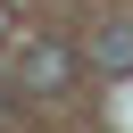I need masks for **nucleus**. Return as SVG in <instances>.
Segmentation results:
<instances>
[{
    "instance_id": "nucleus-2",
    "label": "nucleus",
    "mask_w": 133,
    "mask_h": 133,
    "mask_svg": "<svg viewBox=\"0 0 133 133\" xmlns=\"http://www.w3.org/2000/svg\"><path fill=\"white\" fill-rule=\"evenodd\" d=\"M91 66H100V75H133V25H108V33L91 42Z\"/></svg>"
},
{
    "instance_id": "nucleus-1",
    "label": "nucleus",
    "mask_w": 133,
    "mask_h": 133,
    "mask_svg": "<svg viewBox=\"0 0 133 133\" xmlns=\"http://www.w3.org/2000/svg\"><path fill=\"white\" fill-rule=\"evenodd\" d=\"M8 75H17V91H33V100H58V91H66L75 75H83V58H75L66 42H25Z\"/></svg>"
}]
</instances>
